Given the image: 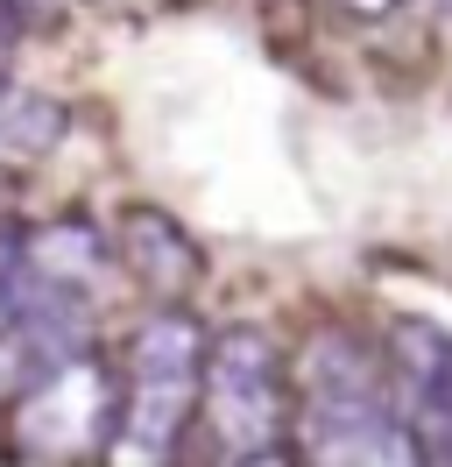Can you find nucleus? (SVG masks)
Listing matches in <instances>:
<instances>
[{
  "mask_svg": "<svg viewBox=\"0 0 452 467\" xmlns=\"http://www.w3.org/2000/svg\"><path fill=\"white\" fill-rule=\"evenodd\" d=\"M198 368H205V326L184 305H156L128 333L107 467H170L184 453V432L198 410Z\"/></svg>",
  "mask_w": 452,
  "mask_h": 467,
  "instance_id": "f03ea898",
  "label": "nucleus"
},
{
  "mask_svg": "<svg viewBox=\"0 0 452 467\" xmlns=\"http://www.w3.org/2000/svg\"><path fill=\"white\" fill-rule=\"evenodd\" d=\"M0 92H7V86H0Z\"/></svg>",
  "mask_w": 452,
  "mask_h": 467,
  "instance_id": "9d476101",
  "label": "nucleus"
},
{
  "mask_svg": "<svg viewBox=\"0 0 452 467\" xmlns=\"http://www.w3.org/2000/svg\"><path fill=\"white\" fill-rule=\"evenodd\" d=\"M113 404H120V376L92 348L56 361L50 376L15 397V446L36 467H85L107 461L113 439Z\"/></svg>",
  "mask_w": 452,
  "mask_h": 467,
  "instance_id": "20e7f679",
  "label": "nucleus"
},
{
  "mask_svg": "<svg viewBox=\"0 0 452 467\" xmlns=\"http://www.w3.org/2000/svg\"><path fill=\"white\" fill-rule=\"evenodd\" d=\"M431 7H438V15H446V22H452V0H431Z\"/></svg>",
  "mask_w": 452,
  "mask_h": 467,
  "instance_id": "1a4fd4ad",
  "label": "nucleus"
},
{
  "mask_svg": "<svg viewBox=\"0 0 452 467\" xmlns=\"http://www.w3.org/2000/svg\"><path fill=\"white\" fill-rule=\"evenodd\" d=\"M396 7H403V0H346V15H361V22H382Z\"/></svg>",
  "mask_w": 452,
  "mask_h": 467,
  "instance_id": "6e6552de",
  "label": "nucleus"
},
{
  "mask_svg": "<svg viewBox=\"0 0 452 467\" xmlns=\"http://www.w3.org/2000/svg\"><path fill=\"white\" fill-rule=\"evenodd\" d=\"M71 128L50 92H0V156H43Z\"/></svg>",
  "mask_w": 452,
  "mask_h": 467,
  "instance_id": "0eeeda50",
  "label": "nucleus"
},
{
  "mask_svg": "<svg viewBox=\"0 0 452 467\" xmlns=\"http://www.w3.org/2000/svg\"><path fill=\"white\" fill-rule=\"evenodd\" d=\"M205 446L220 467H282L290 461V368L262 326L205 333L198 368Z\"/></svg>",
  "mask_w": 452,
  "mask_h": 467,
  "instance_id": "7ed1b4c3",
  "label": "nucleus"
},
{
  "mask_svg": "<svg viewBox=\"0 0 452 467\" xmlns=\"http://www.w3.org/2000/svg\"><path fill=\"white\" fill-rule=\"evenodd\" d=\"M120 263H128V276H135L156 305H184V297L198 291V276H205L198 241L170 220L163 205H128V213H120Z\"/></svg>",
  "mask_w": 452,
  "mask_h": 467,
  "instance_id": "39448f33",
  "label": "nucleus"
},
{
  "mask_svg": "<svg viewBox=\"0 0 452 467\" xmlns=\"http://www.w3.org/2000/svg\"><path fill=\"white\" fill-rule=\"evenodd\" d=\"M290 453L297 467H424L389 361L354 326H318L290 368Z\"/></svg>",
  "mask_w": 452,
  "mask_h": 467,
  "instance_id": "f257e3e1",
  "label": "nucleus"
},
{
  "mask_svg": "<svg viewBox=\"0 0 452 467\" xmlns=\"http://www.w3.org/2000/svg\"><path fill=\"white\" fill-rule=\"evenodd\" d=\"M107 255H113L107 234L92 227L85 213H56V220H43V227H22V255H15V269H22L28 284H43V291L85 297L92 284H99Z\"/></svg>",
  "mask_w": 452,
  "mask_h": 467,
  "instance_id": "423d86ee",
  "label": "nucleus"
}]
</instances>
